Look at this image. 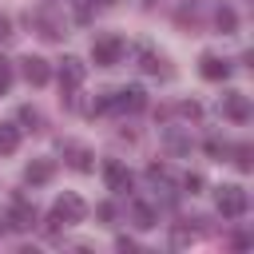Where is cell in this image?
<instances>
[{
	"label": "cell",
	"mask_w": 254,
	"mask_h": 254,
	"mask_svg": "<svg viewBox=\"0 0 254 254\" xmlns=\"http://www.w3.org/2000/svg\"><path fill=\"white\" fill-rule=\"evenodd\" d=\"M64 155H67V167H71V171H91V151H87V147L64 143Z\"/></svg>",
	"instance_id": "obj_12"
},
{
	"label": "cell",
	"mask_w": 254,
	"mask_h": 254,
	"mask_svg": "<svg viewBox=\"0 0 254 254\" xmlns=\"http://www.w3.org/2000/svg\"><path fill=\"white\" fill-rule=\"evenodd\" d=\"M183 242H190V230H183V226H179V230H175V246H183Z\"/></svg>",
	"instance_id": "obj_29"
},
{
	"label": "cell",
	"mask_w": 254,
	"mask_h": 254,
	"mask_svg": "<svg viewBox=\"0 0 254 254\" xmlns=\"http://www.w3.org/2000/svg\"><path fill=\"white\" fill-rule=\"evenodd\" d=\"M8 83H12V67L0 60V91H8Z\"/></svg>",
	"instance_id": "obj_25"
},
{
	"label": "cell",
	"mask_w": 254,
	"mask_h": 254,
	"mask_svg": "<svg viewBox=\"0 0 254 254\" xmlns=\"http://www.w3.org/2000/svg\"><path fill=\"white\" fill-rule=\"evenodd\" d=\"M20 71H24V79H28L32 87H44V83L52 79V67H48V60H40V56H24V60H20Z\"/></svg>",
	"instance_id": "obj_8"
},
{
	"label": "cell",
	"mask_w": 254,
	"mask_h": 254,
	"mask_svg": "<svg viewBox=\"0 0 254 254\" xmlns=\"http://www.w3.org/2000/svg\"><path fill=\"white\" fill-rule=\"evenodd\" d=\"M147 179H155V183L167 179V167H163V163H151V167H147Z\"/></svg>",
	"instance_id": "obj_24"
},
{
	"label": "cell",
	"mask_w": 254,
	"mask_h": 254,
	"mask_svg": "<svg viewBox=\"0 0 254 254\" xmlns=\"http://www.w3.org/2000/svg\"><path fill=\"white\" fill-rule=\"evenodd\" d=\"M183 190H202V175H183Z\"/></svg>",
	"instance_id": "obj_21"
},
{
	"label": "cell",
	"mask_w": 254,
	"mask_h": 254,
	"mask_svg": "<svg viewBox=\"0 0 254 254\" xmlns=\"http://www.w3.org/2000/svg\"><path fill=\"white\" fill-rule=\"evenodd\" d=\"M20 123H28V127H40V111L24 103V107H20Z\"/></svg>",
	"instance_id": "obj_20"
},
{
	"label": "cell",
	"mask_w": 254,
	"mask_h": 254,
	"mask_svg": "<svg viewBox=\"0 0 254 254\" xmlns=\"http://www.w3.org/2000/svg\"><path fill=\"white\" fill-rule=\"evenodd\" d=\"M103 103H107V111H143L147 107V91L131 83V87H119V91L103 95Z\"/></svg>",
	"instance_id": "obj_2"
},
{
	"label": "cell",
	"mask_w": 254,
	"mask_h": 254,
	"mask_svg": "<svg viewBox=\"0 0 254 254\" xmlns=\"http://www.w3.org/2000/svg\"><path fill=\"white\" fill-rule=\"evenodd\" d=\"M95 218H99V222H111V218H115V206H111V202H99V206H95Z\"/></svg>",
	"instance_id": "obj_22"
},
{
	"label": "cell",
	"mask_w": 254,
	"mask_h": 254,
	"mask_svg": "<svg viewBox=\"0 0 254 254\" xmlns=\"http://www.w3.org/2000/svg\"><path fill=\"white\" fill-rule=\"evenodd\" d=\"M131 218H135V226H139V230L159 226V210H155L151 202H135V206H131Z\"/></svg>",
	"instance_id": "obj_13"
},
{
	"label": "cell",
	"mask_w": 254,
	"mask_h": 254,
	"mask_svg": "<svg viewBox=\"0 0 254 254\" xmlns=\"http://www.w3.org/2000/svg\"><path fill=\"white\" fill-rule=\"evenodd\" d=\"M226 155H234V167H238V171H250V167H254V159H250V155H254L250 143H238V147H230Z\"/></svg>",
	"instance_id": "obj_17"
},
{
	"label": "cell",
	"mask_w": 254,
	"mask_h": 254,
	"mask_svg": "<svg viewBox=\"0 0 254 254\" xmlns=\"http://www.w3.org/2000/svg\"><path fill=\"white\" fill-rule=\"evenodd\" d=\"M20 147V127H12V123H0V155H12Z\"/></svg>",
	"instance_id": "obj_15"
},
{
	"label": "cell",
	"mask_w": 254,
	"mask_h": 254,
	"mask_svg": "<svg viewBox=\"0 0 254 254\" xmlns=\"http://www.w3.org/2000/svg\"><path fill=\"white\" fill-rule=\"evenodd\" d=\"M202 151L218 159V155H226V151H230V143H222V139H206V143H202Z\"/></svg>",
	"instance_id": "obj_19"
},
{
	"label": "cell",
	"mask_w": 254,
	"mask_h": 254,
	"mask_svg": "<svg viewBox=\"0 0 254 254\" xmlns=\"http://www.w3.org/2000/svg\"><path fill=\"white\" fill-rule=\"evenodd\" d=\"M4 222H8L12 230H32V226H36V206H32L28 198H20V194H16V198H12V206H8V218H4Z\"/></svg>",
	"instance_id": "obj_6"
},
{
	"label": "cell",
	"mask_w": 254,
	"mask_h": 254,
	"mask_svg": "<svg viewBox=\"0 0 254 254\" xmlns=\"http://www.w3.org/2000/svg\"><path fill=\"white\" fill-rule=\"evenodd\" d=\"M115 246H119L123 254H131V250H135V238H127V234H123V238H115Z\"/></svg>",
	"instance_id": "obj_27"
},
{
	"label": "cell",
	"mask_w": 254,
	"mask_h": 254,
	"mask_svg": "<svg viewBox=\"0 0 254 254\" xmlns=\"http://www.w3.org/2000/svg\"><path fill=\"white\" fill-rule=\"evenodd\" d=\"M103 179H107V187L115 190V194H127L131 187H135V179H131V171L119 163V159H107L103 163Z\"/></svg>",
	"instance_id": "obj_7"
},
{
	"label": "cell",
	"mask_w": 254,
	"mask_h": 254,
	"mask_svg": "<svg viewBox=\"0 0 254 254\" xmlns=\"http://www.w3.org/2000/svg\"><path fill=\"white\" fill-rule=\"evenodd\" d=\"M83 75H87L83 60H75V56H64V64H60V91H64V95H71V91L83 83Z\"/></svg>",
	"instance_id": "obj_4"
},
{
	"label": "cell",
	"mask_w": 254,
	"mask_h": 254,
	"mask_svg": "<svg viewBox=\"0 0 254 254\" xmlns=\"http://www.w3.org/2000/svg\"><path fill=\"white\" fill-rule=\"evenodd\" d=\"M222 115H226V119H234V123H246V119H250V99H246L242 91L222 95Z\"/></svg>",
	"instance_id": "obj_9"
},
{
	"label": "cell",
	"mask_w": 254,
	"mask_h": 254,
	"mask_svg": "<svg viewBox=\"0 0 254 254\" xmlns=\"http://www.w3.org/2000/svg\"><path fill=\"white\" fill-rule=\"evenodd\" d=\"M8 36H12V20H8V16H0V40H8Z\"/></svg>",
	"instance_id": "obj_28"
},
{
	"label": "cell",
	"mask_w": 254,
	"mask_h": 254,
	"mask_svg": "<svg viewBox=\"0 0 254 254\" xmlns=\"http://www.w3.org/2000/svg\"><path fill=\"white\" fill-rule=\"evenodd\" d=\"M179 111H183V115H187V119H198V115H202V107H198V103H183V107H179Z\"/></svg>",
	"instance_id": "obj_26"
},
{
	"label": "cell",
	"mask_w": 254,
	"mask_h": 254,
	"mask_svg": "<svg viewBox=\"0 0 254 254\" xmlns=\"http://www.w3.org/2000/svg\"><path fill=\"white\" fill-rule=\"evenodd\" d=\"M139 60H143V71H151V75H159V71H163V75H167L163 56H155V52H147V48H143V52H139Z\"/></svg>",
	"instance_id": "obj_18"
},
{
	"label": "cell",
	"mask_w": 254,
	"mask_h": 254,
	"mask_svg": "<svg viewBox=\"0 0 254 254\" xmlns=\"http://www.w3.org/2000/svg\"><path fill=\"white\" fill-rule=\"evenodd\" d=\"M83 210H87V206H83V198H79V194H71V190H67V194H60V198H56V206H52V214H56L64 226L79 222V218H83Z\"/></svg>",
	"instance_id": "obj_5"
},
{
	"label": "cell",
	"mask_w": 254,
	"mask_h": 254,
	"mask_svg": "<svg viewBox=\"0 0 254 254\" xmlns=\"http://www.w3.org/2000/svg\"><path fill=\"white\" fill-rule=\"evenodd\" d=\"M91 60H95L99 67H115V64L123 60V40H119V36H95V40H91Z\"/></svg>",
	"instance_id": "obj_3"
},
{
	"label": "cell",
	"mask_w": 254,
	"mask_h": 254,
	"mask_svg": "<svg viewBox=\"0 0 254 254\" xmlns=\"http://www.w3.org/2000/svg\"><path fill=\"white\" fill-rule=\"evenodd\" d=\"M52 175H56L52 159H32V163L24 167V183H28V187H44V183H52Z\"/></svg>",
	"instance_id": "obj_10"
},
{
	"label": "cell",
	"mask_w": 254,
	"mask_h": 254,
	"mask_svg": "<svg viewBox=\"0 0 254 254\" xmlns=\"http://www.w3.org/2000/svg\"><path fill=\"white\" fill-rule=\"evenodd\" d=\"M250 210V194L242 190V187H218V214L222 218H242Z\"/></svg>",
	"instance_id": "obj_1"
},
{
	"label": "cell",
	"mask_w": 254,
	"mask_h": 254,
	"mask_svg": "<svg viewBox=\"0 0 254 254\" xmlns=\"http://www.w3.org/2000/svg\"><path fill=\"white\" fill-rule=\"evenodd\" d=\"M32 24L40 28V36H44V40H60V36H64V28H60V20H56V16H48V12H40V16H32Z\"/></svg>",
	"instance_id": "obj_14"
},
{
	"label": "cell",
	"mask_w": 254,
	"mask_h": 254,
	"mask_svg": "<svg viewBox=\"0 0 254 254\" xmlns=\"http://www.w3.org/2000/svg\"><path fill=\"white\" fill-rule=\"evenodd\" d=\"M214 24H218L222 36H230V32L238 28V12H234V8H218V12H214Z\"/></svg>",
	"instance_id": "obj_16"
},
{
	"label": "cell",
	"mask_w": 254,
	"mask_h": 254,
	"mask_svg": "<svg viewBox=\"0 0 254 254\" xmlns=\"http://www.w3.org/2000/svg\"><path fill=\"white\" fill-rule=\"evenodd\" d=\"M167 147H171V151H187L190 143H187L183 135H175V131H171V135H167Z\"/></svg>",
	"instance_id": "obj_23"
},
{
	"label": "cell",
	"mask_w": 254,
	"mask_h": 254,
	"mask_svg": "<svg viewBox=\"0 0 254 254\" xmlns=\"http://www.w3.org/2000/svg\"><path fill=\"white\" fill-rule=\"evenodd\" d=\"M198 71H202V79H214V83H218V79H226V75H230V64H226L222 56L206 52V56L198 60Z\"/></svg>",
	"instance_id": "obj_11"
},
{
	"label": "cell",
	"mask_w": 254,
	"mask_h": 254,
	"mask_svg": "<svg viewBox=\"0 0 254 254\" xmlns=\"http://www.w3.org/2000/svg\"><path fill=\"white\" fill-rule=\"evenodd\" d=\"M0 234H4V218H0Z\"/></svg>",
	"instance_id": "obj_30"
}]
</instances>
